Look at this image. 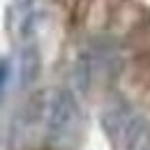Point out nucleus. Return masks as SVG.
<instances>
[{
	"instance_id": "nucleus-1",
	"label": "nucleus",
	"mask_w": 150,
	"mask_h": 150,
	"mask_svg": "<svg viewBox=\"0 0 150 150\" xmlns=\"http://www.w3.org/2000/svg\"><path fill=\"white\" fill-rule=\"evenodd\" d=\"M83 127V113L79 99L69 88H53L44 106V134L58 150H69L79 143Z\"/></svg>"
},
{
	"instance_id": "nucleus-2",
	"label": "nucleus",
	"mask_w": 150,
	"mask_h": 150,
	"mask_svg": "<svg viewBox=\"0 0 150 150\" xmlns=\"http://www.w3.org/2000/svg\"><path fill=\"white\" fill-rule=\"evenodd\" d=\"M99 125L113 150H150L148 120L127 102L109 104L102 111Z\"/></svg>"
},
{
	"instance_id": "nucleus-3",
	"label": "nucleus",
	"mask_w": 150,
	"mask_h": 150,
	"mask_svg": "<svg viewBox=\"0 0 150 150\" xmlns=\"http://www.w3.org/2000/svg\"><path fill=\"white\" fill-rule=\"evenodd\" d=\"M42 74V53H39L37 44L28 42L19 53V86L21 88H30Z\"/></svg>"
},
{
	"instance_id": "nucleus-4",
	"label": "nucleus",
	"mask_w": 150,
	"mask_h": 150,
	"mask_svg": "<svg viewBox=\"0 0 150 150\" xmlns=\"http://www.w3.org/2000/svg\"><path fill=\"white\" fill-rule=\"evenodd\" d=\"M9 76H12V62H9V58L0 56V99H2V95L7 90Z\"/></svg>"
},
{
	"instance_id": "nucleus-5",
	"label": "nucleus",
	"mask_w": 150,
	"mask_h": 150,
	"mask_svg": "<svg viewBox=\"0 0 150 150\" xmlns=\"http://www.w3.org/2000/svg\"><path fill=\"white\" fill-rule=\"evenodd\" d=\"M16 2V7H19L23 14H28V12H33V2L35 0H14Z\"/></svg>"
}]
</instances>
